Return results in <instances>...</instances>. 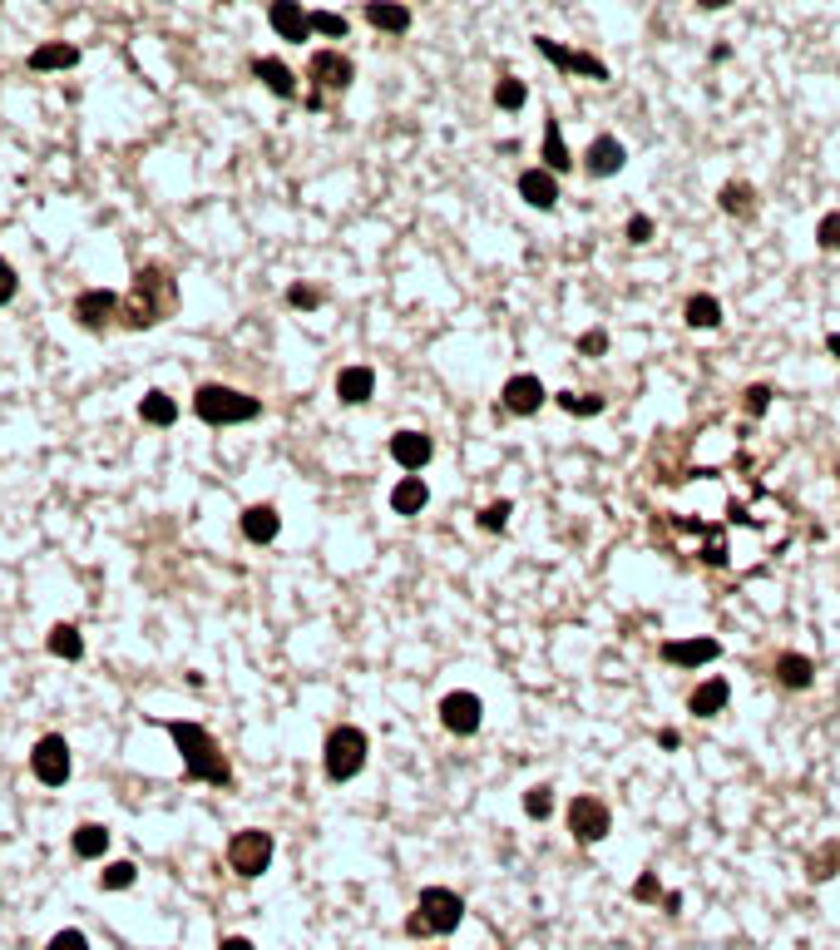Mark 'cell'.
Returning a JSON list of instances; mask_svg holds the SVG:
<instances>
[{
    "label": "cell",
    "mask_w": 840,
    "mask_h": 950,
    "mask_svg": "<svg viewBox=\"0 0 840 950\" xmlns=\"http://www.w3.org/2000/svg\"><path fill=\"white\" fill-rule=\"evenodd\" d=\"M826 352H831L836 362H840V332H831V337H826Z\"/></svg>",
    "instance_id": "obj_51"
},
{
    "label": "cell",
    "mask_w": 840,
    "mask_h": 950,
    "mask_svg": "<svg viewBox=\"0 0 840 950\" xmlns=\"http://www.w3.org/2000/svg\"><path fill=\"white\" fill-rule=\"evenodd\" d=\"M134 881H139V867H134V861H110V867L100 871V891H129Z\"/></svg>",
    "instance_id": "obj_36"
},
{
    "label": "cell",
    "mask_w": 840,
    "mask_h": 950,
    "mask_svg": "<svg viewBox=\"0 0 840 950\" xmlns=\"http://www.w3.org/2000/svg\"><path fill=\"white\" fill-rule=\"evenodd\" d=\"M480 723H485V703H480V693L455 689V693H445V699H440V727H445V733H455V737H475V733H480Z\"/></svg>",
    "instance_id": "obj_9"
},
{
    "label": "cell",
    "mask_w": 840,
    "mask_h": 950,
    "mask_svg": "<svg viewBox=\"0 0 840 950\" xmlns=\"http://www.w3.org/2000/svg\"><path fill=\"white\" fill-rule=\"evenodd\" d=\"M425 505H431V485H425L421 475H401L396 491H391V510L396 515H421Z\"/></svg>",
    "instance_id": "obj_23"
},
{
    "label": "cell",
    "mask_w": 840,
    "mask_h": 950,
    "mask_svg": "<svg viewBox=\"0 0 840 950\" xmlns=\"http://www.w3.org/2000/svg\"><path fill=\"white\" fill-rule=\"evenodd\" d=\"M336 396H342L346 406H366V401L376 396V372H371V366H342V372H336Z\"/></svg>",
    "instance_id": "obj_21"
},
{
    "label": "cell",
    "mask_w": 840,
    "mask_h": 950,
    "mask_svg": "<svg viewBox=\"0 0 840 950\" xmlns=\"http://www.w3.org/2000/svg\"><path fill=\"white\" fill-rule=\"evenodd\" d=\"M776 683H781V689H791V693L811 689V683H816V663L806 659V653H781V659H776Z\"/></svg>",
    "instance_id": "obj_25"
},
{
    "label": "cell",
    "mask_w": 840,
    "mask_h": 950,
    "mask_svg": "<svg viewBox=\"0 0 840 950\" xmlns=\"http://www.w3.org/2000/svg\"><path fill=\"white\" fill-rule=\"evenodd\" d=\"M194 411L198 421L208 426H242V421H258L262 416V401L238 392V386H222V382H204L194 392Z\"/></svg>",
    "instance_id": "obj_4"
},
{
    "label": "cell",
    "mask_w": 840,
    "mask_h": 950,
    "mask_svg": "<svg viewBox=\"0 0 840 950\" xmlns=\"http://www.w3.org/2000/svg\"><path fill=\"white\" fill-rule=\"evenodd\" d=\"M120 292L110 288H84L80 298H74V322L84 327V332H104V327L120 322Z\"/></svg>",
    "instance_id": "obj_12"
},
{
    "label": "cell",
    "mask_w": 840,
    "mask_h": 950,
    "mask_svg": "<svg viewBox=\"0 0 840 950\" xmlns=\"http://www.w3.org/2000/svg\"><path fill=\"white\" fill-rule=\"evenodd\" d=\"M563 822H569V832H573V841H579V847H599V841L613 832L609 802H599L593 792H579V797H569V812H563Z\"/></svg>",
    "instance_id": "obj_8"
},
{
    "label": "cell",
    "mask_w": 840,
    "mask_h": 950,
    "mask_svg": "<svg viewBox=\"0 0 840 950\" xmlns=\"http://www.w3.org/2000/svg\"><path fill=\"white\" fill-rule=\"evenodd\" d=\"M45 649L55 653V659H84V639H80V629L74 624H55L50 629V639H45Z\"/></svg>",
    "instance_id": "obj_33"
},
{
    "label": "cell",
    "mask_w": 840,
    "mask_h": 950,
    "mask_svg": "<svg viewBox=\"0 0 840 950\" xmlns=\"http://www.w3.org/2000/svg\"><path fill=\"white\" fill-rule=\"evenodd\" d=\"M139 421H144V426H174V421H178V401L168 396V392H148L139 401Z\"/></svg>",
    "instance_id": "obj_31"
},
{
    "label": "cell",
    "mask_w": 840,
    "mask_h": 950,
    "mask_svg": "<svg viewBox=\"0 0 840 950\" xmlns=\"http://www.w3.org/2000/svg\"><path fill=\"white\" fill-rule=\"evenodd\" d=\"M45 950H90V936L84 931H55Z\"/></svg>",
    "instance_id": "obj_45"
},
{
    "label": "cell",
    "mask_w": 840,
    "mask_h": 950,
    "mask_svg": "<svg viewBox=\"0 0 840 950\" xmlns=\"http://www.w3.org/2000/svg\"><path fill=\"white\" fill-rule=\"evenodd\" d=\"M629 896L633 901H643V906H663L667 901V891H663V881H657V871H643L637 881L629 886Z\"/></svg>",
    "instance_id": "obj_38"
},
{
    "label": "cell",
    "mask_w": 840,
    "mask_h": 950,
    "mask_svg": "<svg viewBox=\"0 0 840 950\" xmlns=\"http://www.w3.org/2000/svg\"><path fill=\"white\" fill-rule=\"evenodd\" d=\"M683 317H687V327H693V332H717V327H722V302L712 298V292H693V298H687V308H683Z\"/></svg>",
    "instance_id": "obj_29"
},
{
    "label": "cell",
    "mask_w": 840,
    "mask_h": 950,
    "mask_svg": "<svg viewBox=\"0 0 840 950\" xmlns=\"http://www.w3.org/2000/svg\"><path fill=\"white\" fill-rule=\"evenodd\" d=\"M623 164H629V149H623V140H613V134H599V140L589 144V154H583V168H589L593 178L623 174Z\"/></svg>",
    "instance_id": "obj_17"
},
{
    "label": "cell",
    "mask_w": 840,
    "mask_h": 950,
    "mask_svg": "<svg viewBox=\"0 0 840 950\" xmlns=\"http://www.w3.org/2000/svg\"><path fill=\"white\" fill-rule=\"evenodd\" d=\"M174 312H178V278L164 262H144L120 302V327L124 332H148V327L168 322Z\"/></svg>",
    "instance_id": "obj_1"
},
{
    "label": "cell",
    "mask_w": 840,
    "mask_h": 950,
    "mask_svg": "<svg viewBox=\"0 0 840 950\" xmlns=\"http://www.w3.org/2000/svg\"><path fill=\"white\" fill-rule=\"evenodd\" d=\"M70 847H74V857L80 861H100L104 851H110V827H104V822H80L74 837H70Z\"/></svg>",
    "instance_id": "obj_26"
},
{
    "label": "cell",
    "mask_w": 840,
    "mask_h": 950,
    "mask_svg": "<svg viewBox=\"0 0 840 950\" xmlns=\"http://www.w3.org/2000/svg\"><path fill=\"white\" fill-rule=\"evenodd\" d=\"M509 515H515V500H495V505H485V510L475 515V525H480V530H490V535H499L509 525Z\"/></svg>",
    "instance_id": "obj_40"
},
{
    "label": "cell",
    "mask_w": 840,
    "mask_h": 950,
    "mask_svg": "<svg viewBox=\"0 0 840 950\" xmlns=\"http://www.w3.org/2000/svg\"><path fill=\"white\" fill-rule=\"evenodd\" d=\"M519 198H525L529 208H539V214H549V208L559 204V178L549 174L545 164H539V168H525V174H519Z\"/></svg>",
    "instance_id": "obj_18"
},
{
    "label": "cell",
    "mask_w": 840,
    "mask_h": 950,
    "mask_svg": "<svg viewBox=\"0 0 840 950\" xmlns=\"http://www.w3.org/2000/svg\"><path fill=\"white\" fill-rule=\"evenodd\" d=\"M80 65V45H65V40H50V45H35L30 50V70L45 75V70H70Z\"/></svg>",
    "instance_id": "obj_27"
},
{
    "label": "cell",
    "mask_w": 840,
    "mask_h": 950,
    "mask_svg": "<svg viewBox=\"0 0 840 950\" xmlns=\"http://www.w3.org/2000/svg\"><path fill=\"white\" fill-rule=\"evenodd\" d=\"M287 302H292L297 312H312V308H322V292H317L312 282H292V288H287Z\"/></svg>",
    "instance_id": "obj_42"
},
{
    "label": "cell",
    "mask_w": 840,
    "mask_h": 950,
    "mask_svg": "<svg viewBox=\"0 0 840 950\" xmlns=\"http://www.w3.org/2000/svg\"><path fill=\"white\" fill-rule=\"evenodd\" d=\"M816 248L821 252H840V214H826L816 224Z\"/></svg>",
    "instance_id": "obj_41"
},
{
    "label": "cell",
    "mask_w": 840,
    "mask_h": 950,
    "mask_svg": "<svg viewBox=\"0 0 840 950\" xmlns=\"http://www.w3.org/2000/svg\"><path fill=\"white\" fill-rule=\"evenodd\" d=\"M525 100H529V84L525 80H515V75H499L495 80V104H499V110L515 114V110H525Z\"/></svg>",
    "instance_id": "obj_34"
},
{
    "label": "cell",
    "mask_w": 840,
    "mask_h": 950,
    "mask_svg": "<svg viewBox=\"0 0 840 950\" xmlns=\"http://www.w3.org/2000/svg\"><path fill=\"white\" fill-rule=\"evenodd\" d=\"M218 950H258V946H252L248 936H222V941H218Z\"/></svg>",
    "instance_id": "obj_48"
},
{
    "label": "cell",
    "mask_w": 840,
    "mask_h": 950,
    "mask_svg": "<svg viewBox=\"0 0 840 950\" xmlns=\"http://www.w3.org/2000/svg\"><path fill=\"white\" fill-rule=\"evenodd\" d=\"M525 817L529 822H549V817H554V787H549V783L529 787L525 792Z\"/></svg>",
    "instance_id": "obj_35"
},
{
    "label": "cell",
    "mask_w": 840,
    "mask_h": 950,
    "mask_svg": "<svg viewBox=\"0 0 840 950\" xmlns=\"http://www.w3.org/2000/svg\"><path fill=\"white\" fill-rule=\"evenodd\" d=\"M30 773H35V783L45 787H65L70 783V743L60 733H45L35 743V753H30Z\"/></svg>",
    "instance_id": "obj_10"
},
{
    "label": "cell",
    "mask_w": 840,
    "mask_h": 950,
    "mask_svg": "<svg viewBox=\"0 0 840 950\" xmlns=\"http://www.w3.org/2000/svg\"><path fill=\"white\" fill-rule=\"evenodd\" d=\"M307 20H312L317 35H332V40H346V16H336V10H307Z\"/></svg>",
    "instance_id": "obj_39"
},
{
    "label": "cell",
    "mask_w": 840,
    "mask_h": 950,
    "mask_svg": "<svg viewBox=\"0 0 840 950\" xmlns=\"http://www.w3.org/2000/svg\"><path fill=\"white\" fill-rule=\"evenodd\" d=\"M535 50L549 60V65H559V70H569V75H583V80H609V65H603L599 55H589V50H569V45H559V40H549V35H535Z\"/></svg>",
    "instance_id": "obj_11"
},
{
    "label": "cell",
    "mask_w": 840,
    "mask_h": 950,
    "mask_svg": "<svg viewBox=\"0 0 840 950\" xmlns=\"http://www.w3.org/2000/svg\"><path fill=\"white\" fill-rule=\"evenodd\" d=\"M252 75H258L262 84H268V90L278 94V100H297V75L282 65V60H272V55H258V60H252Z\"/></svg>",
    "instance_id": "obj_24"
},
{
    "label": "cell",
    "mask_w": 840,
    "mask_h": 950,
    "mask_svg": "<svg viewBox=\"0 0 840 950\" xmlns=\"http://www.w3.org/2000/svg\"><path fill=\"white\" fill-rule=\"evenodd\" d=\"M307 80H312L307 110H322L332 94H346V90H351V80H356V65H351V55H342V50H317V55L307 60Z\"/></svg>",
    "instance_id": "obj_6"
},
{
    "label": "cell",
    "mask_w": 840,
    "mask_h": 950,
    "mask_svg": "<svg viewBox=\"0 0 840 950\" xmlns=\"http://www.w3.org/2000/svg\"><path fill=\"white\" fill-rule=\"evenodd\" d=\"M272 851H278V841H272V832L262 827H242L228 837V867L242 876V881H258L262 871L272 867Z\"/></svg>",
    "instance_id": "obj_7"
},
{
    "label": "cell",
    "mask_w": 840,
    "mask_h": 950,
    "mask_svg": "<svg viewBox=\"0 0 840 950\" xmlns=\"http://www.w3.org/2000/svg\"><path fill=\"white\" fill-rule=\"evenodd\" d=\"M242 540H252V545H272L278 540V530H282V515H278V505H248V510H242Z\"/></svg>",
    "instance_id": "obj_20"
},
{
    "label": "cell",
    "mask_w": 840,
    "mask_h": 950,
    "mask_svg": "<svg viewBox=\"0 0 840 950\" xmlns=\"http://www.w3.org/2000/svg\"><path fill=\"white\" fill-rule=\"evenodd\" d=\"M732 703V683L722 679V673H712V679H702L693 693H687V713L693 717H717L722 709Z\"/></svg>",
    "instance_id": "obj_19"
},
{
    "label": "cell",
    "mask_w": 840,
    "mask_h": 950,
    "mask_svg": "<svg viewBox=\"0 0 840 950\" xmlns=\"http://www.w3.org/2000/svg\"><path fill=\"white\" fill-rule=\"evenodd\" d=\"M831 876H840V841H826V847H816L811 861H806V881H811V886L831 881Z\"/></svg>",
    "instance_id": "obj_32"
},
{
    "label": "cell",
    "mask_w": 840,
    "mask_h": 950,
    "mask_svg": "<svg viewBox=\"0 0 840 950\" xmlns=\"http://www.w3.org/2000/svg\"><path fill=\"white\" fill-rule=\"evenodd\" d=\"M559 406L569 411V416H603V406H609V401H603V396H583V392H559Z\"/></svg>",
    "instance_id": "obj_37"
},
{
    "label": "cell",
    "mask_w": 840,
    "mask_h": 950,
    "mask_svg": "<svg viewBox=\"0 0 840 950\" xmlns=\"http://www.w3.org/2000/svg\"><path fill=\"white\" fill-rule=\"evenodd\" d=\"M386 451L401 471H425L435 461V441L425 436V431H396V436L386 441Z\"/></svg>",
    "instance_id": "obj_15"
},
{
    "label": "cell",
    "mask_w": 840,
    "mask_h": 950,
    "mask_svg": "<svg viewBox=\"0 0 840 950\" xmlns=\"http://www.w3.org/2000/svg\"><path fill=\"white\" fill-rule=\"evenodd\" d=\"M164 733L178 743V757H184V777H188V783H212V787H228V783H232L228 753H222L218 737H212L204 723H184V717H168Z\"/></svg>",
    "instance_id": "obj_2"
},
{
    "label": "cell",
    "mask_w": 840,
    "mask_h": 950,
    "mask_svg": "<svg viewBox=\"0 0 840 950\" xmlns=\"http://www.w3.org/2000/svg\"><path fill=\"white\" fill-rule=\"evenodd\" d=\"M657 653H663V663H677V669H702V663L722 659V643L712 633H697V639H667Z\"/></svg>",
    "instance_id": "obj_13"
},
{
    "label": "cell",
    "mask_w": 840,
    "mask_h": 950,
    "mask_svg": "<svg viewBox=\"0 0 840 950\" xmlns=\"http://www.w3.org/2000/svg\"><path fill=\"white\" fill-rule=\"evenodd\" d=\"M465 921V896L450 886H425L416 896V911L406 916V936L411 941H440V936L460 931Z\"/></svg>",
    "instance_id": "obj_3"
},
{
    "label": "cell",
    "mask_w": 840,
    "mask_h": 950,
    "mask_svg": "<svg viewBox=\"0 0 840 950\" xmlns=\"http://www.w3.org/2000/svg\"><path fill=\"white\" fill-rule=\"evenodd\" d=\"M545 168H549L554 178L573 168V154H569V144H563V134H559V120L545 124Z\"/></svg>",
    "instance_id": "obj_30"
},
{
    "label": "cell",
    "mask_w": 840,
    "mask_h": 950,
    "mask_svg": "<svg viewBox=\"0 0 840 950\" xmlns=\"http://www.w3.org/2000/svg\"><path fill=\"white\" fill-rule=\"evenodd\" d=\"M366 757H371V737L356 723H336L322 743V773L332 783H351V777H361Z\"/></svg>",
    "instance_id": "obj_5"
},
{
    "label": "cell",
    "mask_w": 840,
    "mask_h": 950,
    "mask_svg": "<svg viewBox=\"0 0 840 950\" xmlns=\"http://www.w3.org/2000/svg\"><path fill=\"white\" fill-rule=\"evenodd\" d=\"M579 352L583 357H603L609 352V332H603V327H589V332L579 337Z\"/></svg>",
    "instance_id": "obj_44"
},
{
    "label": "cell",
    "mask_w": 840,
    "mask_h": 950,
    "mask_svg": "<svg viewBox=\"0 0 840 950\" xmlns=\"http://www.w3.org/2000/svg\"><path fill=\"white\" fill-rule=\"evenodd\" d=\"M653 228H657V224H653L647 214H633V218H629V228H623V238H629L633 248H637V242H653Z\"/></svg>",
    "instance_id": "obj_43"
},
{
    "label": "cell",
    "mask_w": 840,
    "mask_h": 950,
    "mask_svg": "<svg viewBox=\"0 0 840 950\" xmlns=\"http://www.w3.org/2000/svg\"><path fill=\"white\" fill-rule=\"evenodd\" d=\"M663 911H667V916H677V911H683V891H667V901H663Z\"/></svg>",
    "instance_id": "obj_50"
},
{
    "label": "cell",
    "mask_w": 840,
    "mask_h": 950,
    "mask_svg": "<svg viewBox=\"0 0 840 950\" xmlns=\"http://www.w3.org/2000/svg\"><path fill=\"white\" fill-rule=\"evenodd\" d=\"M657 747H683V737H677V727H657Z\"/></svg>",
    "instance_id": "obj_49"
},
{
    "label": "cell",
    "mask_w": 840,
    "mask_h": 950,
    "mask_svg": "<svg viewBox=\"0 0 840 950\" xmlns=\"http://www.w3.org/2000/svg\"><path fill=\"white\" fill-rule=\"evenodd\" d=\"M767 406H771V386L767 382L747 386V411H751V416H767Z\"/></svg>",
    "instance_id": "obj_47"
},
{
    "label": "cell",
    "mask_w": 840,
    "mask_h": 950,
    "mask_svg": "<svg viewBox=\"0 0 840 950\" xmlns=\"http://www.w3.org/2000/svg\"><path fill=\"white\" fill-rule=\"evenodd\" d=\"M268 20H272V30H278L287 45H307V40H312V20H307V10L297 6V0H272Z\"/></svg>",
    "instance_id": "obj_16"
},
{
    "label": "cell",
    "mask_w": 840,
    "mask_h": 950,
    "mask_svg": "<svg viewBox=\"0 0 840 950\" xmlns=\"http://www.w3.org/2000/svg\"><path fill=\"white\" fill-rule=\"evenodd\" d=\"M717 204H722V214H732V218H751L757 214V188H751L747 178H732V184H722Z\"/></svg>",
    "instance_id": "obj_28"
},
{
    "label": "cell",
    "mask_w": 840,
    "mask_h": 950,
    "mask_svg": "<svg viewBox=\"0 0 840 950\" xmlns=\"http://www.w3.org/2000/svg\"><path fill=\"white\" fill-rule=\"evenodd\" d=\"M15 292H20V278H15V268H10V262L0 258V308H6V302H15Z\"/></svg>",
    "instance_id": "obj_46"
},
{
    "label": "cell",
    "mask_w": 840,
    "mask_h": 950,
    "mask_svg": "<svg viewBox=\"0 0 840 950\" xmlns=\"http://www.w3.org/2000/svg\"><path fill=\"white\" fill-rule=\"evenodd\" d=\"M505 411L509 416H539V411H545V401H549V392H545V382H539V376H509L505 382Z\"/></svg>",
    "instance_id": "obj_14"
},
{
    "label": "cell",
    "mask_w": 840,
    "mask_h": 950,
    "mask_svg": "<svg viewBox=\"0 0 840 950\" xmlns=\"http://www.w3.org/2000/svg\"><path fill=\"white\" fill-rule=\"evenodd\" d=\"M361 16H366V25H376L381 35H406L411 20H416L406 6H391V0H371V6L361 10Z\"/></svg>",
    "instance_id": "obj_22"
}]
</instances>
